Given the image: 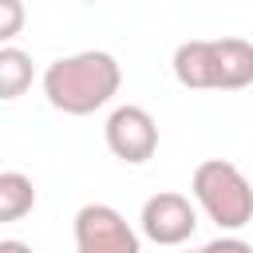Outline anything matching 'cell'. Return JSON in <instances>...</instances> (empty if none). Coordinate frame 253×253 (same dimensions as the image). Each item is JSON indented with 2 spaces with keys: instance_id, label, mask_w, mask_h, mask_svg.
<instances>
[{
  "instance_id": "8",
  "label": "cell",
  "mask_w": 253,
  "mask_h": 253,
  "mask_svg": "<svg viewBox=\"0 0 253 253\" xmlns=\"http://www.w3.org/2000/svg\"><path fill=\"white\" fill-rule=\"evenodd\" d=\"M32 206H36L32 178L20 170H4L0 174V221H20L24 213H32Z\"/></svg>"
},
{
  "instance_id": "3",
  "label": "cell",
  "mask_w": 253,
  "mask_h": 253,
  "mask_svg": "<svg viewBox=\"0 0 253 253\" xmlns=\"http://www.w3.org/2000/svg\"><path fill=\"white\" fill-rule=\"evenodd\" d=\"M75 253H138V233L115 206L91 202L75 213Z\"/></svg>"
},
{
  "instance_id": "1",
  "label": "cell",
  "mask_w": 253,
  "mask_h": 253,
  "mask_svg": "<svg viewBox=\"0 0 253 253\" xmlns=\"http://www.w3.org/2000/svg\"><path fill=\"white\" fill-rule=\"evenodd\" d=\"M123 67L111 51H75L43 71V95L63 115H91L119 95Z\"/></svg>"
},
{
  "instance_id": "7",
  "label": "cell",
  "mask_w": 253,
  "mask_h": 253,
  "mask_svg": "<svg viewBox=\"0 0 253 253\" xmlns=\"http://www.w3.org/2000/svg\"><path fill=\"white\" fill-rule=\"evenodd\" d=\"M253 83V43L225 36L217 40V91H241Z\"/></svg>"
},
{
  "instance_id": "11",
  "label": "cell",
  "mask_w": 253,
  "mask_h": 253,
  "mask_svg": "<svg viewBox=\"0 0 253 253\" xmlns=\"http://www.w3.org/2000/svg\"><path fill=\"white\" fill-rule=\"evenodd\" d=\"M198 253H253V245H249V241H241V237H217V241L202 245Z\"/></svg>"
},
{
  "instance_id": "4",
  "label": "cell",
  "mask_w": 253,
  "mask_h": 253,
  "mask_svg": "<svg viewBox=\"0 0 253 253\" xmlns=\"http://www.w3.org/2000/svg\"><path fill=\"white\" fill-rule=\"evenodd\" d=\"M103 134H107V150L115 158L130 162V166L154 158V150H158V123L150 119L146 107H134V103L115 107L107 126H103Z\"/></svg>"
},
{
  "instance_id": "2",
  "label": "cell",
  "mask_w": 253,
  "mask_h": 253,
  "mask_svg": "<svg viewBox=\"0 0 253 253\" xmlns=\"http://www.w3.org/2000/svg\"><path fill=\"white\" fill-rule=\"evenodd\" d=\"M194 198L198 206L210 213V221H217L221 229H241L253 221V186L249 178L225 162V158H206L194 170Z\"/></svg>"
},
{
  "instance_id": "9",
  "label": "cell",
  "mask_w": 253,
  "mask_h": 253,
  "mask_svg": "<svg viewBox=\"0 0 253 253\" xmlns=\"http://www.w3.org/2000/svg\"><path fill=\"white\" fill-rule=\"evenodd\" d=\"M32 87V55L16 43L0 47V99H20Z\"/></svg>"
},
{
  "instance_id": "10",
  "label": "cell",
  "mask_w": 253,
  "mask_h": 253,
  "mask_svg": "<svg viewBox=\"0 0 253 253\" xmlns=\"http://www.w3.org/2000/svg\"><path fill=\"white\" fill-rule=\"evenodd\" d=\"M20 24H24V4L20 0H0V40L12 43L20 36Z\"/></svg>"
},
{
  "instance_id": "12",
  "label": "cell",
  "mask_w": 253,
  "mask_h": 253,
  "mask_svg": "<svg viewBox=\"0 0 253 253\" xmlns=\"http://www.w3.org/2000/svg\"><path fill=\"white\" fill-rule=\"evenodd\" d=\"M0 253H32V245H24V241H0Z\"/></svg>"
},
{
  "instance_id": "6",
  "label": "cell",
  "mask_w": 253,
  "mask_h": 253,
  "mask_svg": "<svg viewBox=\"0 0 253 253\" xmlns=\"http://www.w3.org/2000/svg\"><path fill=\"white\" fill-rule=\"evenodd\" d=\"M174 75L190 91H217V40H186V43H178Z\"/></svg>"
},
{
  "instance_id": "5",
  "label": "cell",
  "mask_w": 253,
  "mask_h": 253,
  "mask_svg": "<svg viewBox=\"0 0 253 253\" xmlns=\"http://www.w3.org/2000/svg\"><path fill=\"white\" fill-rule=\"evenodd\" d=\"M142 233L154 241V245H182L190 241V233L198 229V213L190 206V198L174 194V190H162L154 198H146L142 206Z\"/></svg>"
}]
</instances>
